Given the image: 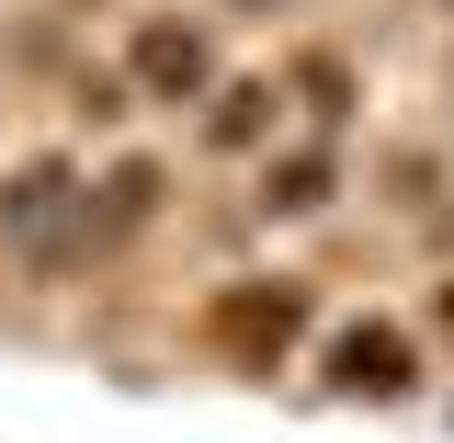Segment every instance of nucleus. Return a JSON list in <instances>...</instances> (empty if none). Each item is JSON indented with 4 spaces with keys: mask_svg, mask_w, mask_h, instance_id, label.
<instances>
[{
    "mask_svg": "<svg viewBox=\"0 0 454 443\" xmlns=\"http://www.w3.org/2000/svg\"><path fill=\"white\" fill-rule=\"evenodd\" d=\"M262 103H273V91H227V114H216L227 148H239V137H262Z\"/></svg>",
    "mask_w": 454,
    "mask_h": 443,
    "instance_id": "nucleus-5",
    "label": "nucleus"
},
{
    "mask_svg": "<svg viewBox=\"0 0 454 443\" xmlns=\"http://www.w3.org/2000/svg\"><path fill=\"white\" fill-rule=\"evenodd\" d=\"M205 330H216L239 364H273L284 341L307 330V296H295V284H239V296H216V307H205Z\"/></svg>",
    "mask_w": 454,
    "mask_h": 443,
    "instance_id": "nucleus-1",
    "label": "nucleus"
},
{
    "mask_svg": "<svg viewBox=\"0 0 454 443\" xmlns=\"http://www.w3.org/2000/svg\"><path fill=\"white\" fill-rule=\"evenodd\" d=\"M330 376H340V387H364V398H397V387H409V341H397V330H340Z\"/></svg>",
    "mask_w": 454,
    "mask_h": 443,
    "instance_id": "nucleus-3",
    "label": "nucleus"
},
{
    "mask_svg": "<svg viewBox=\"0 0 454 443\" xmlns=\"http://www.w3.org/2000/svg\"><path fill=\"white\" fill-rule=\"evenodd\" d=\"M137 80L170 91V103L205 91V35H193V23H148V35H137Z\"/></svg>",
    "mask_w": 454,
    "mask_h": 443,
    "instance_id": "nucleus-2",
    "label": "nucleus"
},
{
    "mask_svg": "<svg viewBox=\"0 0 454 443\" xmlns=\"http://www.w3.org/2000/svg\"><path fill=\"white\" fill-rule=\"evenodd\" d=\"M12 227L57 250V227H68V170H23V182H12Z\"/></svg>",
    "mask_w": 454,
    "mask_h": 443,
    "instance_id": "nucleus-4",
    "label": "nucleus"
}]
</instances>
